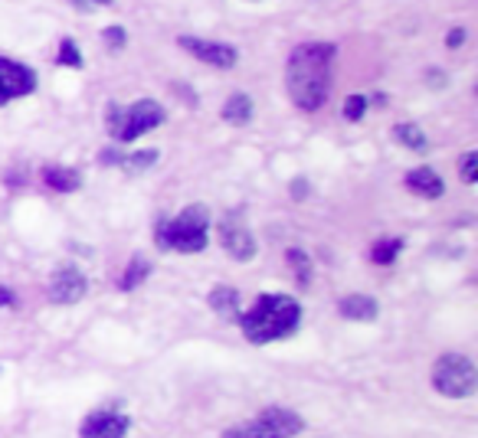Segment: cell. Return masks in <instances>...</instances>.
Segmentation results:
<instances>
[{
	"label": "cell",
	"instance_id": "obj_25",
	"mask_svg": "<svg viewBox=\"0 0 478 438\" xmlns=\"http://www.w3.org/2000/svg\"><path fill=\"white\" fill-rule=\"evenodd\" d=\"M462 181H466V183L478 181V154H475V150H468L466 158H462Z\"/></svg>",
	"mask_w": 478,
	"mask_h": 438
},
{
	"label": "cell",
	"instance_id": "obj_16",
	"mask_svg": "<svg viewBox=\"0 0 478 438\" xmlns=\"http://www.w3.org/2000/svg\"><path fill=\"white\" fill-rule=\"evenodd\" d=\"M43 181L50 190H59V193H76L79 187H82L79 171H73V167H56V164L43 167Z\"/></svg>",
	"mask_w": 478,
	"mask_h": 438
},
{
	"label": "cell",
	"instance_id": "obj_15",
	"mask_svg": "<svg viewBox=\"0 0 478 438\" xmlns=\"http://www.w3.org/2000/svg\"><path fill=\"white\" fill-rule=\"evenodd\" d=\"M252 115H256V105H252V98L246 92H233L227 98V105H223V121L227 125H250Z\"/></svg>",
	"mask_w": 478,
	"mask_h": 438
},
{
	"label": "cell",
	"instance_id": "obj_10",
	"mask_svg": "<svg viewBox=\"0 0 478 438\" xmlns=\"http://www.w3.org/2000/svg\"><path fill=\"white\" fill-rule=\"evenodd\" d=\"M86 291H89L86 275H82L76 265H63L50 275V288H46V295H50L53 304H79V301L86 298Z\"/></svg>",
	"mask_w": 478,
	"mask_h": 438
},
{
	"label": "cell",
	"instance_id": "obj_22",
	"mask_svg": "<svg viewBox=\"0 0 478 438\" xmlns=\"http://www.w3.org/2000/svg\"><path fill=\"white\" fill-rule=\"evenodd\" d=\"M56 63H59V65H73V69H79V65H82V53H79L76 40H63V43H59Z\"/></svg>",
	"mask_w": 478,
	"mask_h": 438
},
{
	"label": "cell",
	"instance_id": "obj_24",
	"mask_svg": "<svg viewBox=\"0 0 478 438\" xmlns=\"http://www.w3.org/2000/svg\"><path fill=\"white\" fill-rule=\"evenodd\" d=\"M102 40L109 43V50H125V46H128V33L121 30V27H105V30H102Z\"/></svg>",
	"mask_w": 478,
	"mask_h": 438
},
{
	"label": "cell",
	"instance_id": "obj_13",
	"mask_svg": "<svg viewBox=\"0 0 478 438\" xmlns=\"http://www.w3.org/2000/svg\"><path fill=\"white\" fill-rule=\"evenodd\" d=\"M337 314L341 318H348V321H360V324H370L377 321V314H381V304L367 295H348V298L337 301Z\"/></svg>",
	"mask_w": 478,
	"mask_h": 438
},
{
	"label": "cell",
	"instance_id": "obj_26",
	"mask_svg": "<svg viewBox=\"0 0 478 438\" xmlns=\"http://www.w3.org/2000/svg\"><path fill=\"white\" fill-rule=\"evenodd\" d=\"M462 43H466V30H462V27H456V30L446 33V46H449V50H459Z\"/></svg>",
	"mask_w": 478,
	"mask_h": 438
},
{
	"label": "cell",
	"instance_id": "obj_7",
	"mask_svg": "<svg viewBox=\"0 0 478 438\" xmlns=\"http://www.w3.org/2000/svg\"><path fill=\"white\" fill-rule=\"evenodd\" d=\"M217 229H220V246L227 249L229 258H236V262H252L256 258V235L246 226L243 213H227L220 219Z\"/></svg>",
	"mask_w": 478,
	"mask_h": 438
},
{
	"label": "cell",
	"instance_id": "obj_18",
	"mask_svg": "<svg viewBox=\"0 0 478 438\" xmlns=\"http://www.w3.org/2000/svg\"><path fill=\"white\" fill-rule=\"evenodd\" d=\"M148 275H151V262L144 256H131L128 268H125V275H121V291H135L142 281H148Z\"/></svg>",
	"mask_w": 478,
	"mask_h": 438
},
{
	"label": "cell",
	"instance_id": "obj_20",
	"mask_svg": "<svg viewBox=\"0 0 478 438\" xmlns=\"http://www.w3.org/2000/svg\"><path fill=\"white\" fill-rule=\"evenodd\" d=\"M285 262H289V268L295 272L298 285L308 288V285H312V256L302 252V249H289V252H285Z\"/></svg>",
	"mask_w": 478,
	"mask_h": 438
},
{
	"label": "cell",
	"instance_id": "obj_17",
	"mask_svg": "<svg viewBox=\"0 0 478 438\" xmlns=\"http://www.w3.org/2000/svg\"><path fill=\"white\" fill-rule=\"evenodd\" d=\"M393 138L400 141L406 150H413V154H426V150H429V138H426V131L420 128V125H413V121H403V125H397V128H393Z\"/></svg>",
	"mask_w": 478,
	"mask_h": 438
},
{
	"label": "cell",
	"instance_id": "obj_6",
	"mask_svg": "<svg viewBox=\"0 0 478 438\" xmlns=\"http://www.w3.org/2000/svg\"><path fill=\"white\" fill-rule=\"evenodd\" d=\"M302 428H305V419L298 416L295 409L269 406V409H262L252 422H246V426L229 428L223 438H295V435H302Z\"/></svg>",
	"mask_w": 478,
	"mask_h": 438
},
{
	"label": "cell",
	"instance_id": "obj_14",
	"mask_svg": "<svg viewBox=\"0 0 478 438\" xmlns=\"http://www.w3.org/2000/svg\"><path fill=\"white\" fill-rule=\"evenodd\" d=\"M207 304L217 311L220 318H227V321H236L239 314H243V311H239V304H243V301H239V291L229 288V285H217V288L210 291Z\"/></svg>",
	"mask_w": 478,
	"mask_h": 438
},
{
	"label": "cell",
	"instance_id": "obj_21",
	"mask_svg": "<svg viewBox=\"0 0 478 438\" xmlns=\"http://www.w3.org/2000/svg\"><path fill=\"white\" fill-rule=\"evenodd\" d=\"M400 252H403V239H383V242H377V246L370 249V258H374L377 265H390Z\"/></svg>",
	"mask_w": 478,
	"mask_h": 438
},
{
	"label": "cell",
	"instance_id": "obj_11",
	"mask_svg": "<svg viewBox=\"0 0 478 438\" xmlns=\"http://www.w3.org/2000/svg\"><path fill=\"white\" fill-rule=\"evenodd\" d=\"M33 88H36V73H33L30 65L13 63V59L0 56V105H7L13 98L30 96Z\"/></svg>",
	"mask_w": 478,
	"mask_h": 438
},
{
	"label": "cell",
	"instance_id": "obj_23",
	"mask_svg": "<svg viewBox=\"0 0 478 438\" xmlns=\"http://www.w3.org/2000/svg\"><path fill=\"white\" fill-rule=\"evenodd\" d=\"M367 96H351L348 102H344V118L348 121H360L364 118V111H367Z\"/></svg>",
	"mask_w": 478,
	"mask_h": 438
},
{
	"label": "cell",
	"instance_id": "obj_3",
	"mask_svg": "<svg viewBox=\"0 0 478 438\" xmlns=\"http://www.w3.org/2000/svg\"><path fill=\"white\" fill-rule=\"evenodd\" d=\"M210 242V213L207 206H187L174 219H161L154 229V246L161 252H204Z\"/></svg>",
	"mask_w": 478,
	"mask_h": 438
},
{
	"label": "cell",
	"instance_id": "obj_28",
	"mask_svg": "<svg viewBox=\"0 0 478 438\" xmlns=\"http://www.w3.org/2000/svg\"><path fill=\"white\" fill-rule=\"evenodd\" d=\"M86 4H89V7H92V11H96V7H109L112 0H86Z\"/></svg>",
	"mask_w": 478,
	"mask_h": 438
},
{
	"label": "cell",
	"instance_id": "obj_27",
	"mask_svg": "<svg viewBox=\"0 0 478 438\" xmlns=\"http://www.w3.org/2000/svg\"><path fill=\"white\" fill-rule=\"evenodd\" d=\"M0 308H17V295L0 285Z\"/></svg>",
	"mask_w": 478,
	"mask_h": 438
},
{
	"label": "cell",
	"instance_id": "obj_1",
	"mask_svg": "<svg viewBox=\"0 0 478 438\" xmlns=\"http://www.w3.org/2000/svg\"><path fill=\"white\" fill-rule=\"evenodd\" d=\"M331 63H335V46L331 43H302L289 56L285 88L302 111L325 108L328 92H331Z\"/></svg>",
	"mask_w": 478,
	"mask_h": 438
},
{
	"label": "cell",
	"instance_id": "obj_8",
	"mask_svg": "<svg viewBox=\"0 0 478 438\" xmlns=\"http://www.w3.org/2000/svg\"><path fill=\"white\" fill-rule=\"evenodd\" d=\"M177 46L187 50L190 56H197L200 63L213 65V69H233L239 63L236 46L217 43V40H204V36H177Z\"/></svg>",
	"mask_w": 478,
	"mask_h": 438
},
{
	"label": "cell",
	"instance_id": "obj_19",
	"mask_svg": "<svg viewBox=\"0 0 478 438\" xmlns=\"http://www.w3.org/2000/svg\"><path fill=\"white\" fill-rule=\"evenodd\" d=\"M154 161H158V150H154V148L128 150V154H121V158H119V167L125 173H144Z\"/></svg>",
	"mask_w": 478,
	"mask_h": 438
},
{
	"label": "cell",
	"instance_id": "obj_2",
	"mask_svg": "<svg viewBox=\"0 0 478 438\" xmlns=\"http://www.w3.org/2000/svg\"><path fill=\"white\" fill-rule=\"evenodd\" d=\"M239 331L250 343L262 347V343L285 341L289 334L298 331L302 324V304L289 295H259L246 314H239Z\"/></svg>",
	"mask_w": 478,
	"mask_h": 438
},
{
	"label": "cell",
	"instance_id": "obj_4",
	"mask_svg": "<svg viewBox=\"0 0 478 438\" xmlns=\"http://www.w3.org/2000/svg\"><path fill=\"white\" fill-rule=\"evenodd\" d=\"M164 108L154 102V98H138L135 105H119V102H109L105 108V128L115 141L128 144V141H138L148 131L161 128L164 125Z\"/></svg>",
	"mask_w": 478,
	"mask_h": 438
},
{
	"label": "cell",
	"instance_id": "obj_12",
	"mask_svg": "<svg viewBox=\"0 0 478 438\" xmlns=\"http://www.w3.org/2000/svg\"><path fill=\"white\" fill-rule=\"evenodd\" d=\"M406 190L413 196H423V200H439L443 190H446V183H443V177L433 167H416V171L406 173Z\"/></svg>",
	"mask_w": 478,
	"mask_h": 438
},
{
	"label": "cell",
	"instance_id": "obj_9",
	"mask_svg": "<svg viewBox=\"0 0 478 438\" xmlns=\"http://www.w3.org/2000/svg\"><path fill=\"white\" fill-rule=\"evenodd\" d=\"M128 428L131 419L119 409H92L79 426V438H125Z\"/></svg>",
	"mask_w": 478,
	"mask_h": 438
},
{
	"label": "cell",
	"instance_id": "obj_5",
	"mask_svg": "<svg viewBox=\"0 0 478 438\" xmlns=\"http://www.w3.org/2000/svg\"><path fill=\"white\" fill-rule=\"evenodd\" d=\"M433 386L446 399H468L478 389V370L466 353H443L433 366Z\"/></svg>",
	"mask_w": 478,
	"mask_h": 438
}]
</instances>
